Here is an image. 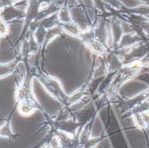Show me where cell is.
<instances>
[{
  "label": "cell",
  "mask_w": 149,
  "mask_h": 148,
  "mask_svg": "<svg viewBox=\"0 0 149 148\" xmlns=\"http://www.w3.org/2000/svg\"><path fill=\"white\" fill-rule=\"evenodd\" d=\"M64 29L66 30V31H68V32H70V33H72L73 35H78L79 33V31L77 27L75 25L72 24V23L66 24L65 27H64Z\"/></svg>",
  "instance_id": "3"
},
{
  "label": "cell",
  "mask_w": 149,
  "mask_h": 148,
  "mask_svg": "<svg viewBox=\"0 0 149 148\" xmlns=\"http://www.w3.org/2000/svg\"><path fill=\"white\" fill-rule=\"evenodd\" d=\"M89 46L91 47V48L98 54H104V48L103 47L102 44H100L99 42L96 41V40H91L89 42Z\"/></svg>",
  "instance_id": "2"
},
{
  "label": "cell",
  "mask_w": 149,
  "mask_h": 148,
  "mask_svg": "<svg viewBox=\"0 0 149 148\" xmlns=\"http://www.w3.org/2000/svg\"><path fill=\"white\" fill-rule=\"evenodd\" d=\"M19 111L22 115H30L32 113L33 108L29 104L22 102L20 104V106H19Z\"/></svg>",
  "instance_id": "1"
},
{
  "label": "cell",
  "mask_w": 149,
  "mask_h": 148,
  "mask_svg": "<svg viewBox=\"0 0 149 148\" xmlns=\"http://www.w3.org/2000/svg\"><path fill=\"white\" fill-rule=\"evenodd\" d=\"M16 97L18 100L20 101H22L25 97H26V92H25V89L21 88L17 90V93H16Z\"/></svg>",
  "instance_id": "4"
},
{
  "label": "cell",
  "mask_w": 149,
  "mask_h": 148,
  "mask_svg": "<svg viewBox=\"0 0 149 148\" xmlns=\"http://www.w3.org/2000/svg\"><path fill=\"white\" fill-rule=\"evenodd\" d=\"M51 148H59L60 147V141L57 138H54L51 140Z\"/></svg>",
  "instance_id": "5"
},
{
  "label": "cell",
  "mask_w": 149,
  "mask_h": 148,
  "mask_svg": "<svg viewBox=\"0 0 149 148\" xmlns=\"http://www.w3.org/2000/svg\"><path fill=\"white\" fill-rule=\"evenodd\" d=\"M0 26H1V35L4 36L7 33V26L5 22H1Z\"/></svg>",
  "instance_id": "6"
},
{
  "label": "cell",
  "mask_w": 149,
  "mask_h": 148,
  "mask_svg": "<svg viewBox=\"0 0 149 148\" xmlns=\"http://www.w3.org/2000/svg\"><path fill=\"white\" fill-rule=\"evenodd\" d=\"M141 116H142L144 122L146 123V124H149V114L148 113H143Z\"/></svg>",
  "instance_id": "7"
}]
</instances>
